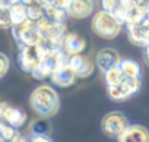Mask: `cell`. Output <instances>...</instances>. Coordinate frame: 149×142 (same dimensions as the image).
Instances as JSON below:
<instances>
[{
	"label": "cell",
	"mask_w": 149,
	"mask_h": 142,
	"mask_svg": "<svg viewBox=\"0 0 149 142\" xmlns=\"http://www.w3.org/2000/svg\"><path fill=\"white\" fill-rule=\"evenodd\" d=\"M29 104L32 110L41 117H53L60 108V97L51 85L37 87L29 97Z\"/></svg>",
	"instance_id": "6da1fadb"
},
{
	"label": "cell",
	"mask_w": 149,
	"mask_h": 142,
	"mask_svg": "<svg viewBox=\"0 0 149 142\" xmlns=\"http://www.w3.org/2000/svg\"><path fill=\"white\" fill-rule=\"evenodd\" d=\"M123 22L111 12H107V10H100L98 13H95L92 16V22H91V28L92 31L104 38V40H113L116 38L121 29H123Z\"/></svg>",
	"instance_id": "7a4b0ae2"
},
{
	"label": "cell",
	"mask_w": 149,
	"mask_h": 142,
	"mask_svg": "<svg viewBox=\"0 0 149 142\" xmlns=\"http://www.w3.org/2000/svg\"><path fill=\"white\" fill-rule=\"evenodd\" d=\"M69 63V56L63 51V48H56V50H48L45 51V56L42 62L38 64L37 69H34V72L31 73L32 78L42 81L45 78H50L54 70L63 64Z\"/></svg>",
	"instance_id": "3957f363"
},
{
	"label": "cell",
	"mask_w": 149,
	"mask_h": 142,
	"mask_svg": "<svg viewBox=\"0 0 149 142\" xmlns=\"http://www.w3.org/2000/svg\"><path fill=\"white\" fill-rule=\"evenodd\" d=\"M10 29H12L13 38L18 43L19 47L35 45V44H40L41 40H42V37H41L38 28H37V22H34L31 19H26L22 24L13 25Z\"/></svg>",
	"instance_id": "277c9868"
},
{
	"label": "cell",
	"mask_w": 149,
	"mask_h": 142,
	"mask_svg": "<svg viewBox=\"0 0 149 142\" xmlns=\"http://www.w3.org/2000/svg\"><path fill=\"white\" fill-rule=\"evenodd\" d=\"M45 56V50L40 45H24L19 47V54H18V64L24 72L32 73L34 69L38 67V64L42 62Z\"/></svg>",
	"instance_id": "5b68a950"
},
{
	"label": "cell",
	"mask_w": 149,
	"mask_h": 142,
	"mask_svg": "<svg viewBox=\"0 0 149 142\" xmlns=\"http://www.w3.org/2000/svg\"><path fill=\"white\" fill-rule=\"evenodd\" d=\"M129 119L123 111H110L101 120L102 132L111 138H118L129 127Z\"/></svg>",
	"instance_id": "8992f818"
},
{
	"label": "cell",
	"mask_w": 149,
	"mask_h": 142,
	"mask_svg": "<svg viewBox=\"0 0 149 142\" xmlns=\"http://www.w3.org/2000/svg\"><path fill=\"white\" fill-rule=\"evenodd\" d=\"M37 28L41 34L42 38H48V40H54L57 43L63 44L64 35L67 34L66 31V24H57L53 22L47 18H42L41 21L37 22Z\"/></svg>",
	"instance_id": "52a82bcc"
},
{
	"label": "cell",
	"mask_w": 149,
	"mask_h": 142,
	"mask_svg": "<svg viewBox=\"0 0 149 142\" xmlns=\"http://www.w3.org/2000/svg\"><path fill=\"white\" fill-rule=\"evenodd\" d=\"M121 60L123 59H121L120 53L113 47H104L95 56L97 66H98V69L101 70V72H107V70H110V69L120 67Z\"/></svg>",
	"instance_id": "ba28073f"
},
{
	"label": "cell",
	"mask_w": 149,
	"mask_h": 142,
	"mask_svg": "<svg viewBox=\"0 0 149 142\" xmlns=\"http://www.w3.org/2000/svg\"><path fill=\"white\" fill-rule=\"evenodd\" d=\"M127 37L130 43L139 47H145L149 44V18L143 19L137 24L127 25Z\"/></svg>",
	"instance_id": "9c48e42d"
},
{
	"label": "cell",
	"mask_w": 149,
	"mask_h": 142,
	"mask_svg": "<svg viewBox=\"0 0 149 142\" xmlns=\"http://www.w3.org/2000/svg\"><path fill=\"white\" fill-rule=\"evenodd\" d=\"M0 119L15 129L22 127L26 122V113L8 103H0Z\"/></svg>",
	"instance_id": "30bf717a"
},
{
	"label": "cell",
	"mask_w": 149,
	"mask_h": 142,
	"mask_svg": "<svg viewBox=\"0 0 149 142\" xmlns=\"http://www.w3.org/2000/svg\"><path fill=\"white\" fill-rule=\"evenodd\" d=\"M95 3L94 0H69L66 13L74 19H85L89 18L94 12Z\"/></svg>",
	"instance_id": "8fae6325"
},
{
	"label": "cell",
	"mask_w": 149,
	"mask_h": 142,
	"mask_svg": "<svg viewBox=\"0 0 149 142\" xmlns=\"http://www.w3.org/2000/svg\"><path fill=\"white\" fill-rule=\"evenodd\" d=\"M69 66L74 70L78 78H88L92 75L94 72V63L88 56L81 54H74V56H69Z\"/></svg>",
	"instance_id": "7c38bea8"
},
{
	"label": "cell",
	"mask_w": 149,
	"mask_h": 142,
	"mask_svg": "<svg viewBox=\"0 0 149 142\" xmlns=\"http://www.w3.org/2000/svg\"><path fill=\"white\" fill-rule=\"evenodd\" d=\"M51 82L56 84L57 87H61V88H67V87H72L74 82H76L78 76L74 73V70L69 66V63L57 67L54 72L51 73L50 76Z\"/></svg>",
	"instance_id": "4fadbf2b"
},
{
	"label": "cell",
	"mask_w": 149,
	"mask_h": 142,
	"mask_svg": "<svg viewBox=\"0 0 149 142\" xmlns=\"http://www.w3.org/2000/svg\"><path fill=\"white\" fill-rule=\"evenodd\" d=\"M86 48V41L78 32H67L63 40V51L67 56L81 54Z\"/></svg>",
	"instance_id": "5bb4252c"
},
{
	"label": "cell",
	"mask_w": 149,
	"mask_h": 142,
	"mask_svg": "<svg viewBox=\"0 0 149 142\" xmlns=\"http://www.w3.org/2000/svg\"><path fill=\"white\" fill-rule=\"evenodd\" d=\"M117 139L118 142H149V130L142 125H129Z\"/></svg>",
	"instance_id": "9a60e30c"
},
{
	"label": "cell",
	"mask_w": 149,
	"mask_h": 142,
	"mask_svg": "<svg viewBox=\"0 0 149 142\" xmlns=\"http://www.w3.org/2000/svg\"><path fill=\"white\" fill-rule=\"evenodd\" d=\"M29 130L32 135H42V136H50L51 133V123L48 122L47 117H41V119H35L32 120Z\"/></svg>",
	"instance_id": "2e32d148"
},
{
	"label": "cell",
	"mask_w": 149,
	"mask_h": 142,
	"mask_svg": "<svg viewBox=\"0 0 149 142\" xmlns=\"http://www.w3.org/2000/svg\"><path fill=\"white\" fill-rule=\"evenodd\" d=\"M120 69L123 70L126 78H140V64L132 59H123Z\"/></svg>",
	"instance_id": "e0dca14e"
},
{
	"label": "cell",
	"mask_w": 149,
	"mask_h": 142,
	"mask_svg": "<svg viewBox=\"0 0 149 142\" xmlns=\"http://www.w3.org/2000/svg\"><path fill=\"white\" fill-rule=\"evenodd\" d=\"M10 18H12V27L22 24L28 19V6L25 3H16L10 8Z\"/></svg>",
	"instance_id": "ac0fdd59"
},
{
	"label": "cell",
	"mask_w": 149,
	"mask_h": 142,
	"mask_svg": "<svg viewBox=\"0 0 149 142\" xmlns=\"http://www.w3.org/2000/svg\"><path fill=\"white\" fill-rule=\"evenodd\" d=\"M124 73L120 67H114L110 69L107 72H104V81L107 84V87H113V85H120L124 81Z\"/></svg>",
	"instance_id": "d6986e66"
},
{
	"label": "cell",
	"mask_w": 149,
	"mask_h": 142,
	"mask_svg": "<svg viewBox=\"0 0 149 142\" xmlns=\"http://www.w3.org/2000/svg\"><path fill=\"white\" fill-rule=\"evenodd\" d=\"M107 94L113 101H126L130 98L129 92L126 91V88L120 84V85H113V87H107Z\"/></svg>",
	"instance_id": "ffe728a7"
},
{
	"label": "cell",
	"mask_w": 149,
	"mask_h": 142,
	"mask_svg": "<svg viewBox=\"0 0 149 142\" xmlns=\"http://www.w3.org/2000/svg\"><path fill=\"white\" fill-rule=\"evenodd\" d=\"M44 18H47V19H50L53 22H57V24H64V21L67 18V13H66L64 9H58V8H54V6H47Z\"/></svg>",
	"instance_id": "44dd1931"
},
{
	"label": "cell",
	"mask_w": 149,
	"mask_h": 142,
	"mask_svg": "<svg viewBox=\"0 0 149 142\" xmlns=\"http://www.w3.org/2000/svg\"><path fill=\"white\" fill-rule=\"evenodd\" d=\"M45 16V8L35 3V5H31L28 6V19L34 21V22H38L41 21L42 18Z\"/></svg>",
	"instance_id": "7402d4cb"
},
{
	"label": "cell",
	"mask_w": 149,
	"mask_h": 142,
	"mask_svg": "<svg viewBox=\"0 0 149 142\" xmlns=\"http://www.w3.org/2000/svg\"><path fill=\"white\" fill-rule=\"evenodd\" d=\"M121 85L126 88V91L132 97L136 92H139V90H140V78H124Z\"/></svg>",
	"instance_id": "603a6c76"
},
{
	"label": "cell",
	"mask_w": 149,
	"mask_h": 142,
	"mask_svg": "<svg viewBox=\"0 0 149 142\" xmlns=\"http://www.w3.org/2000/svg\"><path fill=\"white\" fill-rule=\"evenodd\" d=\"M0 28H12V18H10V8H5L0 5Z\"/></svg>",
	"instance_id": "cb8c5ba5"
},
{
	"label": "cell",
	"mask_w": 149,
	"mask_h": 142,
	"mask_svg": "<svg viewBox=\"0 0 149 142\" xmlns=\"http://www.w3.org/2000/svg\"><path fill=\"white\" fill-rule=\"evenodd\" d=\"M9 67H10V60L9 56L0 51V79H2L8 72H9Z\"/></svg>",
	"instance_id": "d4e9b609"
},
{
	"label": "cell",
	"mask_w": 149,
	"mask_h": 142,
	"mask_svg": "<svg viewBox=\"0 0 149 142\" xmlns=\"http://www.w3.org/2000/svg\"><path fill=\"white\" fill-rule=\"evenodd\" d=\"M120 5H121L120 0H101L102 9L107 12H111V13H116L117 9L120 8Z\"/></svg>",
	"instance_id": "484cf974"
},
{
	"label": "cell",
	"mask_w": 149,
	"mask_h": 142,
	"mask_svg": "<svg viewBox=\"0 0 149 142\" xmlns=\"http://www.w3.org/2000/svg\"><path fill=\"white\" fill-rule=\"evenodd\" d=\"M18 130L13 127V126H10V125H5L3 126V129H2V132H0V136H2L3 139H6V141H9L10 142V139L15 136V133H16Z\"/></svg>",
	"instance_id": "4316f807"
},
{
	"label": "cell",
	"mask_w": 149,
	"mask_h": 142,
	"mask_svg": "<svg viewBox=\"0 0 149 142\" xmlns=\"http://www.w3.org/2000/svg\"><path fill=\"white\" fill-rule=\"evenodd\" d=\"M29 141L31 142H53L50 136H42V135H32Z\"/></svg>",
	"instance_id": "83f0119b"
},
{
	"label": "cell",
	"mask_w": 149,
	"mask_h": 142,
	"mask_svg": "<svg viewBox=\"0 0 149 142\" xmlns=\"http://www.w3.org/2000/svg\"><path fill=\"white\" fill-rule=\"evenodd\" d=\"M133 3H136L137 6H140V8H143L148 13H149V0H132Z\"/></svg>",
	"instance_id": "f1b7e54d"
},
{
	"label": "cell",
	"mask_w": 149,
	"mask_h": 142,
	"mask_svg": "<svg viewBox=\"0 0 149 142\" xmlns=\"http://www.w3.org/2000/svg\"><path fill=\"white\" fill-rule=\"evenodd\" d=\"M21 2H22V0H0V5L5 6V8H12L13 5L21 3Z\"/></svg>",
	"instance_id": "f546056e"
},
{
	"label": "cell",
	"mask_w": 149,
	"mask_h": 142,
	"mask_svg": "<svg viewBox=\"0 0 149 142\" xmlns=\"http://www.w3.org/2000/svg\"><path fill=\"white\" fill-rule=\"evenodd\" d=\"M143 59H145L146 64L149 66V44L143 47Z\"/></svg>",
	"instance_id": "4dcf8cb0"
},
{
	"label": "cell",
	"mask_w": 149,
	"mask_h": 142,
	"mask_svg": "<svg viewBox=\"0 0 149 142\" xmlns=\"http://www.w3.org/2000/svg\"><path fill=\"white\" fill-rule=\"evenodd\" d=\"M38 0H22V3H25L26 6H31V5H35Z\"/></svg>",
	"instance_id": "1f68e13d"
},
{
	"label": "cell",
	"mask_w": 149,
	"mask_h": 142,
	"mask_svg": "<svg viewBox=\"0 0 149 142\" xmlns=\"http://www.w3.org/2000/svg\"><path fill=\"white\" fill-rule=\"evenodd\" d=\"M5 125H6V123H5L2 119H0V132H2V129H3V126H5Z\"/></svg>",
	"instance_id": "d6a6232c"
},
{
	"label": "cell",
	"mask_w": 149,
	"mask_h": 142,
	"mask_svg": "<svg viewBox=\"0 0 149 142\" xmlns=\"http://www.w3.org/2000/svg\"><path fill=\"white\" fill-rule=\"evenodd\" d=\"M0 142H9V141H6V139H3L2 136H0Z\"/></svg>",
	"instance_id": "836d02e7"
},
{
	"label": "cell",
	"mask_w": 149,
	"mask_h": 142,
	"mask_svg": "<svg viewBox=\"0 0 149 142\" xmlns=\"http://www.w3.org/2000/svg\"><path fill=\"white\" fill-rule=\"evenodd\" d=\"M120 2H124V0H120Z\"/></svg>",
	"instance_id": "e575fe53"
},
{
	"label": "cell",
	"mask_w": 149,
	"mask_h": 142,
	"mask_svg": "<svg viewBox=\"0 0 149 142\" xmlns=\"http://www.w3.org/2000/svg\"><path fill=\"white\" fill-rule=\"evenodd\" d=\"M148 18H149V13H148Z\"/></svg>",
	"instance_id": "d590c367"
}]
</instances>
